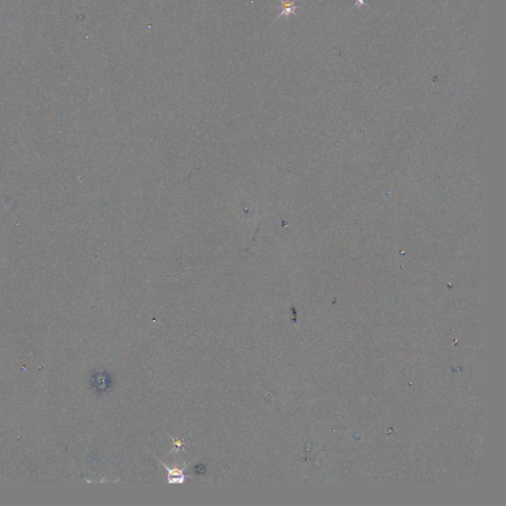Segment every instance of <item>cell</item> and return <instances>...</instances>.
Masks as SVG:
<instances>
[{
	"label": "cell",
	"mask_w": 506,
	"mask_h": 506,
	"mask_svg": "<svg viewBox=\"0 0 506 506\" xmlns=\"http://www.w3.org/2000/svg\"><path fill=\"white\" fill-rule=\"evenodd\" d=\"M355 5H359V6L367 5V6H368V4H367V2H366V0H356Z\"/></svg>",
	"instance_id": "cell-2"
},
{
	"label": "cell",
	"mask_w": 506,
	"mask_h": 506,
	"mask_svg": "<svg viewBox=\"0 0 506 506\" xmlns=\"http://www.w3.org/2000/svg\"><path fill=\"white\" fill-rule=\"evenodd\" d=\"M296 2H297V0H280L281 12H280L279 16L276 18V20H278L279 18H281L283 16H285L287 18L290 17V15L297 16V10L300 9L301 7L296 5Z\"/></svg>",
	"instance_id": "cell-1"
}]
</instances>
